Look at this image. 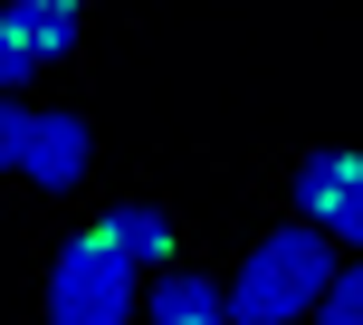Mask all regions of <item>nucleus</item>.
Here are the masks:
<instances>
[{
  "instance_id": "1",
  "label": "nucleus",
  "mask_w": 363,
  "mask_h": 325,
  "mask_svg": "<svg viewBox=\"0 0 363 325\" xmlns=\"http://www.w3.org/2000/svg\"><path fill=\"white\" fill-rule=\"evenodd\" d=\"M335 287V239L315 220L258 239V258L230 277V325H287V316H315V297Z\"/></svg>"
},
{
  "instance_id": "2",
  "label": "nucleus",
  "mask_w": 363,
  "mask_h": 325,
  "mask_svg": "<svg viewBox=\"0 0 363 325\" xmlns=\"http://www.w3.org/2000/svg\"><path fill=\"white\" fill-rule=\"evenodd\" d=\"M134 316V268L106 249V230H77L48 268V325H125Z\"/></svg>"
},
{
  "instance_id": "3",
  "label": "nucleus",
  "mask_w": 363,
  "mask_h": 325,
  "mask_svg": "<svg viewBox=\"0 0 363 325\" xmlns=\"http://www.w3.org/2000/svg\"><path fill=\"white\" fill-rule=\"evenodd\" d=\"M296 201H306V220L325 239L363 249V153H306L296 162Z\"/></svg>"
},
{
  "instance_id": "4",
  "label": "nucleus",
  "mask_w": 363,
  "mask_h": 325,
  "mask_svg": "<svg viewBox=\"0 0 363 325\" xmlns=\"http://www.w3.org/2000/svg\"><path fill=\"white\" fill-rule=\"evenodd\" d=\"M86 125L77 115H29V153H19V172L38 182V192H77L86 182Z\"/></svg>"
},
{
  "instance_id": "5",
  "label": "nucleus",
  "mask_w": 363,
  "mask_h": 325,
  "mask_svg": "<svg viewBox=\"0 0 363 325\" xmlns=\"http://www.w3.org/2000/svg\"><path fill=\"white\" fill-rule=\"evenodd\" d=\"M144 316L153 325H230V287H211V277H191V268H163L144 287Z\"/></svg>"
},
{
  "instance_id": "6",
  "label": "nucleus",
  "mask_w": 363,
  "mask_h": 325,
  "mask_svg": "<svg viewBox=\"0 0 363 325\" xmlns=\"http://www.w3.org/2000/svg\"><path fill=\"white\" fill-rule=\"evenodd\" d=\"M96 230H106V249L125 258V268H153V258H172V220L153 211V201H115Z\"/></svg>"
},
{
  "instance_id": "7",
  "label": "nucleus",
  "mask_w": 363,
  "mask_h": 325,
  "mask_svg": "<svg viewBox=\"0 0 363 325\" xmlns=\"http://www.w3.org/2000/svg\"><path fill=\"white\" fill-rule=\"evenodd\" d=\"M0 29H10L29 57H67V48H77V10H57V0H10Z\"/></svg>"
},
{
  "instance_id": "8",
  "label": "nucleus",
  "mask_w": 363,
  "mask_h": 325,
  "mask_svg": "<svg viewBox=\"0 0 363 325\" xmlns=\"http://www.w3.org/2000/svg\"><path fill=\"white\" fill-rule=\"evenodd\" d=\"M315 325H363V268H335V287L315 297Z\"/></svg>"
},
{
  "instance_id": "9",
  "label": "nucleus",
  "mask_w": 363,
  "mask_h": 325,
  "mask_svg": "<svg viewBox=\"0 0 363 325\" xmlns=\"http://www.w3.org/2000/svg\"><path fill=\"white\" fill-rule=\"evenodd\" d=\"M19 153H29V106L0 96V172H19Z\"/></svg>"
},
{
  "instance_id": "10",
  "label": "nucleus",
  "mask_w": 363,
  "mask_h": 325,
  "mask_svg": "<svg viewBox=\"0 0 363 325\" xmlns=\"http://www.w3.org/2000/svg\"><path fill=\"white\" fill-rule=\"evenodd\" d=\"M29 67H38V57H29V48H19V38H10V29H0V96H19V87H29Z\"/></svg>"
},
{
  "instance_id": "11",
  "label": "nucleus",
  "mask_w": 363,
  "mask_h": 325,
  "mask_svg": "<svg viewBox=\"0 0 363 325\" xmlns=\"http://www.w3.org/2000/svg\"><path fill=\"white\" fill-rule=\"evenodd\" d=\"M57 10H77V0H57Z\"/></svg>"
}]
</instances>
